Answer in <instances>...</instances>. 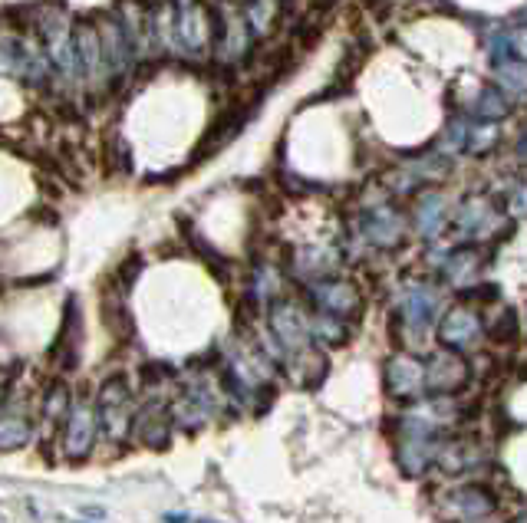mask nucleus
<instances>
[{
    "label": "nucleus",
    "mask_w": 527,
    "mask_h": 523,
    "mask_svg": "<svg viewBox=\"0 0 527 523\" xmlns=\"http://www.w3.org/2000/svg\"><path fill=\"white\" fill-rule=\"evenodd\" d=\"M264 323H267V333H264L261 349L274 359L277 369L284 366L287 359L317 349L313 346V333H310V306L304 300L280 297L274 306H267Z\"/></svg>",
    "instance_id": "obj_1"
},
{
    "label": "nucleus",
    "mask_w": 527,
    "mask_h": 523,
    "mask_svg": "<svg viewBox=\"0 0 527 523\" xmlns=\"http://www.w3.org/2000/svg\"><path fill=\"white\" fill-rule=\"evenodd\" d=\"M442 316V287L432 280H406L396 297V333L406 336L402 349L416 352V343L439 323Z\"/></svg>",
    "instance_id": "obj_2"
},
{
    "label": "nucleus",
    "mask_w": 527,
    "mask_h": 523,
    "mask_svg": "<svg viewBox=\"0 0 527 523\" xmlns=\"http://www.w3.org/2000/svg\"><path fill=\"white\" fill-rule=\"evenodd\" d=\"M353 237L373 250H399L409 237V218L389 201L386 188L376 201H363L353 218Z\"/></svg>",
    "instance_id": "obj_3"
},
{
    "label": "nucleus",
    "mask_w": 527,
    "mask_h": 523,
    "mask_svg": "<svg viewBox=\"0 0 527 523\" xmlns=\"http://www.w3.org/2000/svg\"><path fill=\"white\" fill-rule=\"evenodd\" d=\"M96 418H99V435L109 445L122 448L126 441H132V422H136V392L126 375H109L96 392Z\"/></svg>",
    "instance_id": "obj_4"
},
{
    "label": "nucleus",
    "mask_w": 527,
    "mask_h": 523,
    "mask_svg": "<svg viewBox=\"0 0 527 523\" xmlns=\"http://www.w3.org/2000/svg\"><path fill=\"white\" fill-rule=\"evenodd\" d=\"M452 231L458 241L468 244H485L491 237H498L508 231V214L501 204L485 195V191H472L462 204L452 211Z\"/></svg>",
    "instance_id": "obj_5"
},
{
    "label": "nucleus",
    "mask_w": 527,
    "mask_h": 523,
    "mask_svg": "<svg viewBox=\"0 0 527 523\" xmlns=\"http://www.w3.org/2000/svg\"><path fill=\"white\" fill-rule=\"evenodd\" d=\"M462 422L458 399L448 395H425L422 402L406 405L396 418V435H416V438H442L448 428Z\"/></svg>",
    "instance_id": "obj_6"
},
{
    "label": "nucleus",
    "mask_w": 527,
    "mask_h": 523,
    "mask_svg": "<svg viewBox=\"0 0 527 523\" xmlns=\"http://www.w3.org/2000/svg\"><path fill=\"white\" fill-rule=\"evenodd\" d=\"M304 303L313 313H327V316H340V320H356L363 313V290L356 287L350 277H323L317 283H307L304 287Z\"/></svg>",
    "instance_id": "obj_7"
},
{
    "label": "nucleus",
    "mask_w": 527,
    "mask_h": 523,
    "mask_svg": "<svg viewBox=\"0 0 527 523\" xmlns=\"http://www.w3.org/2000/svg\"><path fill=\"white\" fill-rule=\"evenodd\" d=\"M37 37L43 40L47 47V56L53 63L56 76L63 79V86H73L80 83V73H76V50H73V27L66 20V10H47L40 14V24H37Z\"/></svg>",
    "instance_id": "obj_8"
},
{
    "label": "nucleus",
    "mask_w": 527,
    "mask_h": 523,
    "mask_svg": "<svg viewBox=\"0 0 527 523\" xmlns=\"http://www.w3.org/2000/svg\"><path fill=\"white\" fill-rule=\"evenodd\" d=\"M435 504H439V514L448 523H478L498 510V494L488 484L465 481L442 491L435 497Z\"/></svg>",
    "instance_id": "obj_9"
},
{
    "label": "nucleus",
    "mask_w": 527,
    "mask_h": 523,
    "mask_svg": "<svg viewBox=\"0 0 527 523\" xmlns=\"http://www.w3.org/2000/svg\"><path fill=\"white\" fill-rule=\"evenodd\" d=\"M99 441V418H96V402L89 395H73L70 412L63 418V438L60 451L66 461H86L93 454Z\"/></svg>",
    "instance_id": "obj_10"
},
{
    "label": "nucleus",
    "mask_w": 527,
    "mask_h": 523,
    "mask_svg": "<svg viewBox=\"0 0 527 523\" xmlns=\"http://www.w3.org/2000/svg\"><path fill=\"white\" fill-rule=\"evenodd\" d=\"M383 385L386 395L399 405H416L422 402L429 389H425V359L416 352L396 349L383 366Z\"/></svg>",
    "instance_id": "obj_11"
},
{
    "label": "nucleus",
    "mask_w": 527,
    "mask_h": 523,
    "mask_svg": "<svg viewBox=\"0 0 527 523\" xmlns=\"http://www.w3.org/2000/svg\"><path fill=\"white\" fill-rule=\"evenodd\" d=\"M468 385H472V362H468L465 352L439 346L425 356V389H429V395L458 399Z\"/></svg>",
    "instance_id": "obj_12"
},
{
    "label": "nucleus",
    "mask_w": 527,
    "mask_h": 523,
    "mask_svg": "<svg viewBox=\"0 0 527 523\" xmlns=\"http://www.w3.org/2000/svg\"><path fill=\"white\" fill-rule=\"evenodd\" d=\"M73 50H76V73H80V83L89 93H106V89H112V79L106 73V60H103V43H99V30L93 20H80L73 27Z\"/></svg>",
    "instance_id": "obj_13"
},
{
    "label": "nucleus",
    "mask_w": 527,
    "mask_h": 523,
    "mask_svg": "<svg viewBox=\"0 0 527 523\" xmlns=\"http://www.w3.org/2000/svg\"><path fill=\"white\" fill-rule=\"evenodd\" d=\"M435 336L445 349L455 352H468L481 343L485 336V320H481L478 306L475 303H452L448 310H442L439 323H435Z\"/></svg>",
    "instance_id": "obj_14"
},
{
    "label": "nucleus",
    "mask_w": 527,
    "mask_h": 523,
    "mask_svg": "<svg viewBox=\"0 0 527 523\" xmlns=\"http://www.w3.org/2000/svg\"><path fill=\"white\" fill-rule=\"evenodd\" d=\"M172 402L165 395H145L136 405V422H132V441L162 451L172 441Z\"/></svg>",
    "instance_id": "obj_15"
},
{
    "label": "nucleus",
    "mask_w": 527,
    "mask_h": 523,
    "mask_svg": "<svg viewBox=\"0 0 527 523\" xmlns=\"http://www.w3.org/2000/svg\"><path fill=\"white\" fill-rule=\"evenodd\" d=\"M218 24H215V53L221 63H238L244 60V53L251 50L254 33L248 27L241 4H221L218 10Z\"/></svg>",
    "instance_id": "obj_16"
},
{
    "label": "nucleus",
    "mask_w": 527,
    "mask_h": 523,
    "mask_svg": "<svg viewBox=\"0 0 527 523\" xmlns=\"http://www.w3.org/2000/svg\"><path fill=\"white\" fill-rule=\"evenodd\" d=\"M448 224H452V208H448L442 191H435V188L419 191L416 201H412V214H409L412 231H416L422 241L435 244L445 234Z\"/></svg>",
    "instance_id": "obj_17"
},
{
    "label": "nucleus",
    "mask_w": 527,
    "mask_h": 523,
    "mask_svg": "<svg viewBox=\"0 0 527 523\" xmlns=\"http://www.w3.org/2000/svg\"><path fill=\"white\" fill-rule=\"evenodd\" d=\"M96 30H99V43H103L106 73L112 79V86H116V83H122V79L132 73V66H136V53H132L126 33H122L119 20L112 17V14L99 17L96 20Z\"/></svg>",
    "instance_id": "obj_18"
},
{
    "label": "nucleus",
    "mask_w": 527,
    "mask_h": 523,
    "mask_svg": "<svg viewBox=\"0 0 527 523\" xmlns=\"http://www.w3.org/2000/svg\"><path fill=\"white\" fill-rule=\"evenodd\" d=\"M215 43V24H211L208 10L201 4H185L175 14V47L185 53H205Z\"/></svg>",
    "instance_id": "obj_19"
},
{
    "label": "nucleus",
    "mask_w": 527,
    "mask_h": 523,
    "mask_svg": "<svg viewBox=\"0 0 527 523\" xmlns=\"http://www.w3.org/2000/svg\"><path fill=\"white\" fill-rule=\"evenodd\" d=\"M448 142H452L455 152L485 155L498 145V125L478 122L472 116H458V119L448 122Z\"/></svg>",
    "instance_id": "obj_20"
},
{
    "label": "nucleus",
    "mask_w": 527,
    "mask_h": 523,
    "mask_svg": "<svg viewBox=\"0 0 527 523\" xmlns=\"http://www.w3.org/2000/svg\"><path fill=\"white\" fill-rule=\"evenodd\" d=\"M336 264H340V254L327 244H307V247H297L290 254V274H294L300 283H317L323 277H333L336 274Z\"/></svg>",
    "instance_id": "obj_21"
},
{
    "label": "nucleus",
    "mask_w": 527,
    "mask_h": 523,
    "mask_svg": "<svg viewBox=\"0 0 527 523\" xmlns=\"http://www.w3.org/2000/svg\"><path fill=\"white\" fill-rule=\"evenodd\" d=\"M481 247L478 244H462L455 250H448L439 260V277L445 283H452L458 290H472V283L481 274Z\"/></svg>",
    "instance_id": "obj_22"
},
{
    "label": "nucleus",
    "mask_w": 527,
    "mask_h": 523,
    "mask_svg": "<svg viewBox=\"0 0 527 523\" xmlns=\"http://www.w3.org/2000/svg\"><path fill=\"white\" fill-rule=\"evenodd\" d=\"M435 451H439V438L396 435V464L406 477H425L435 471Z\"/></svg>",
    "instance_id": "obj_23"
},
{
    "label": "nucleus",
    "mask_w": 527,
    "mask_h": 523,
    "mask_svg": "<svg viewBox=\"0 0 527 523\" xmlns=\"http://www.w3.org/2000/svg\"><path fill=\"white\" fill-rule=\"evenodd\" d=\"M33 435H37V418L27 408H17V405L0 408V451L27 448Z\"/></svg>",
    "instance_id": "obj_24"
},
{
    "label": "nucleus",
    "mask_w": 527,
    "mask_h": 523,
    "mask_svg": "<svg viewBox=\"0 0 527 523\" xmlns=\"http://www.w3.org/2000/svg\"><path fill=\"white\" fill-rule=\"evenodd\" d=\"M284 270H280L277 264H267V260H261V264L251 267V280H248V297L251 303L257 306V310L267 313V306H274L280 297H287L284 293Z\"/></svg>",
    "instance_id": "obj_25"
},
{
    "label": "nucleus",
    "mask_w": 527,
    "mask_h": 523,
    "mask_svg": "<svg viewBox=\"0 0 527 523\" xmlns=\"http://www.w3.org/2000/svg\"><path fill=\"white\" fill-rule=\"evenodd\" d=\"M310 333H313V346L317 349H340V346L350 343L353 323L340 320V316H327V313L310 310Z\"/></svg>",
    "instance_id": "obj_26"
},
{
    "label": "nucleus",
    "mask_w": 527,
    "mask_h": 523,
    "mask_svg": "<svg viewBox=\"0 0 527 523\" xmlns=\"http://www.w3.org/2000/svg\"><path fill=\"white\" fill-rule=\"evenodd\" d=\"M504 116H511V99L504 96L498 86H485V89H481V93L475 96V106H472V119L498 125Z\"/></svg>",
    "instance_id": "obj_27"
},
{
    "label": "nucleus",
    "mask_w": 527,
    "mask_h": 523,
    "mask_svg": "<svg viewBox=\"0 0 527 523\" xmlns=\"http://www.w3.org/2000/svg\"><path fill=\"white\" fill-rule=\"evenodd\" d=\"M495 79H498V89L511 102L514 99H527V66L518 63V60H504L495 66Z\"/></svg>",
    "instance_id": "obj_28"
},
{
    "label": "nucleus",
    "mask_w": 527,
    "mask_h": 523,
    "mask_svg": "<svg viewBox=\"0 0 527 523\" xmlns=\"http://www.w3.org/2000/svg\"><path fill=\"white\" fill-rule=\"evenodd\" d=\"M241 10L248 17V27L254 37H264L277 17V0H241Z\"/></svg>",
    "instance_id": "obj_29"
},
{
    "label": "nucleus",
    "mask_w": 527,
    "mask_h": 523,
    "mask_svg": "<svg viewBox=\"0 0 527 523\" xmlns=\"http://www.w3.org/2000/svg\"><path fill=\"white\" fill-rule=\"evenodd\" d=\"M514 310H501L498 313V320H488V333H491V339H495V343H514V339H518V320H514Z\"/></svg>",
    "instance_id": "obj_30"
},
{
    "label": "nucleus",
    "mask_w": 527,
    "mask_h": 523,
    "mask_svg": "<svg viewBox=\"0 0 527 523\" xmlns=\"http://www.w3.org/2000/svg\"><path fill=\"white\" fill-rule=\"evenodd\" d=\"M508 47H511L514 60L527 66V27H518V30L508 33Z\"/></svg>",
    "instance_id": "obj_31"
},
{
    "label": "nucleus",
    "mask_w": 527,
    "mask_h": 523,
    "mask_svg": "<svg viewBox=\"0 0 527 523\" xmlns=\"http://www.w3.org/2000/svg\"><path fill=\"white\" fill-rule=\"evenodd\" d=\"M508 208H511V214H527V185H518L511 191Z\"/></svg>",
    "instance_id": "obj_32"
},
{
    "label": "nucleus",
    "mask_w": 527,
    "mask_h": 523,
    "mask_svg": "<svg viewBox=\"0 0 527 523\" xmlns=\"http://www.w3.org/2000/svg\"><path fill=\"white\" fill-rule=\"evenodd\" d=\"M508 523H527V514H521V517H511Z\"/></svg>",
    "instance_id": "obj_33"
},
{
    "label": "nucleus",
    "mask_w": 527,
    "mask_h": 523,
    "mask_svg": "<svg viewBox=\"0 0 527 523\" xmlns=\"http://www.w3.org/2000/svg\"><path fill=\"white\" fill-rule=\"evenodd\" d=\"M4 399H7V395H4V385H0V408H4V405H7Z\"/></svg>",
    "instance_id": "obj_34"
},
{
    "label": "nucleus",
    "mask_w": 527,
    "mask_h": 523,
    "mask_svg": "<svg viewBox=\"0 0 527 523\" xmlns=\"http://www.w3.org/2000/svg\"><path fill=\"white\" fill-rule=\"evenodd\" d=\"M198 523H215V520H198Z\"/></svg>",
    "instance_id": "obj_35"
},
{
    "label": "nucleus",
    "mask_w": 527,
    "mask_h": 523,
    "mask_svg": "<svg viewBox=\"0 0 527 523\" xmlns=\"http://www.w3.org/2000/svg\"><path fill=\"white\" fill-rule=\"evenodd\" d=\"M76 523H86V520H76Z\"/></svg>",
    "instance_id": "obj_36"
}]
</instances>
